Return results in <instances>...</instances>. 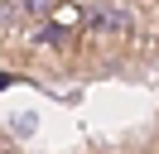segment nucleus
Instances as JSON below:
<instances>
[{"label":"nucleus","instance_id":"obj_1","mask_svg":"<svg viewBox=\"0 0 159 154\" xmlns=\"http://www.w3.org/2000/svg\"><path fill=\"white\" fill-rule=\"evenodd\" d=\"M15 5H20L24 15H48V10L58 5V0H15Z\"/></svg>","mask_w":159,"mask_h":154}]
</instances>
